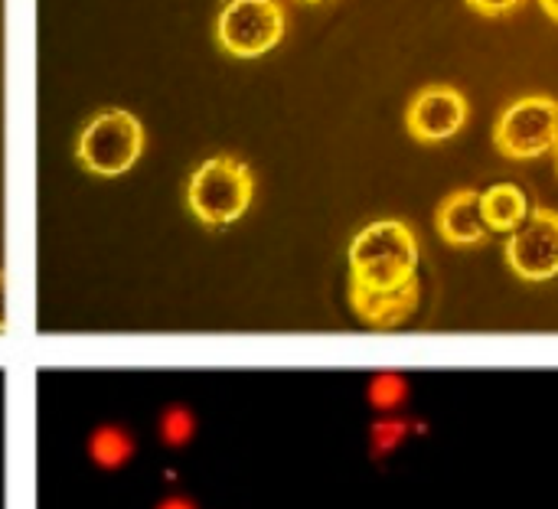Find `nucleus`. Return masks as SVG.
I'll list each match as a JSON object with an SVG mask.
<instances>
[{
	"label": "nucleus",
	"instance_id": "f257e3e1",
	"mask_svg": "<svg viewBox=\"0 0 558 509\" xmlns=\"http://www.w3.org/2000/svg\"><path fill=\"white\" fill-rule=\"evenodd\" d=\"M418 281V239L399 219H379L350 242V284L386 291Z\"/></svg>",
	"mask_w": 558,
	"mask_h": 509
},
{
	"label": "nucleus",
	"instance_id": "f03ea898",
	"mask_svg": "<svg viewBox=\"0 0 558 509\" xmlns=\"http://www.w3.org/2000/svg\"><path fill=\"white\" fill-rule=\"evenodd\" d=\"M255 180L252 170L235 157H209L186 183V203L206 226H232L252 206Z\"/></svg>",
	"mask_w": 558,
	"mask_h": 509
},
{
	"label": "nucleus",
	"instance_id": "7ed1b4c3",
	"mask_svg": "<svg viewBox=\"0 0 558 509\" xmlns=\"http://www.w3.org/2000/svg\"><path fill=\"white\" fill-rule=\"evenodd\" d=\"M141 150H144V128L124 108H108L88 118L75 144L78 163L98 177H118L131 170Z\"/></svg>",
	"mask_w": 558,
	"mask_h": 509
},
{
	"label": "nucleus",
	"instance_id": "20e7f679",
	"mask_svg": "<svg viewBox=\"0 0 558 509\" xmlns=\"http://www.w3.org/2000/svg\"><path fill=\"white\" fill-rule=\"evenodd\" d=\"M494 144L513 160H533L558 150V101L549 95H526L513 101L494 128Z\"/></svg>",
	"mask_w": 558,
	"mask_h": 509
},
{
	"label": "nucleus",
	"instance_id": "39448f33",
	"mask_svg": "<svg viewBox=\"0 0 558 509\" xmlns=\"http://www.w3.org/2000/svg\"><path fill=\"white\" fill-rule=\"evenodd\" d=\"M284 36V10L278 0H229L216 20V39L239 59H255Z\"/></svg>",
	"mask_w": 558,
	"mask_h": 509
},
{
	"label": "nucleus",
	"instance_id": "423d86ee",
	"mask_svg": "<svg viewBox=\"0 0 558 509\" xmlns=\"http://www.w3.org/2000/svg\"><path fill=\"white\" fill-rule=\"evenodd\" d=\"M507 262L523 281L558 278V213L533 209L530 219L507 239Z\"/></svg>",
	"mask_w": 558,
	"mask_h": 509
},
{
	"label": "nucleus",
	"instance_id": "0eeeda50",
	"mask_svg": "<svg viewBox=\"0 0 558 509\" xmlns=\"http://www.w3.org/2000/svg\"><path fill=\"white\" fill-rule=\"evenodd\" d=\"M468 114H471L468 98L454 85H428L409 101L405 128L412 131V137L425 144H438L454 137L468 124Z\"/></svg>",
	"mask_w": 558,
	"mask_h": 509
},
{
	"label": "nucleus",
	"instance_id": "6e6552de",
	"mask_svg": "<svg viewBox=\"0 0 558 509\" xmlns=\"http://www.w3.org/2000/svg\"><path fill=\"white\" fill-rule=\"evenodd\" d=\"M422 298V284H402V288H386V291H369L360 284H350V307L356 311V317L373 327V330H396L402 327Z\"/></svg>",
	"mask_w": 558,
	"mask_h": 509
},
{
	"label": "nucleus",
	"instance_id": "1a4fd4ad",
	"mask_svg": "<svg viewBox=\"0 0 558 509\" xmlns=\"http://www.w3.org/2000/svg\"><path fill=\"white\" fill-rule=\"evenodd\" d=\"M438 232L445 242L451 245H481L490 235V226L484 219V203L477 190H458L451 196H445V203L438 206Z\"/></svg>",
	"mask_w": 558,
	"mask_h": 509
},
{
	"label": "nucleus",
	"instance_id": "9d476101",
	"mask_svg": "<svg viewBox=\"0 0 558 509\" xmlns=\"http://www.w3.org/2000/svg\"><path fill=\"white\" fill-rule=\"evenodd\" d=\"M481 203H484V219L490 226V232H517L533 206H530V196L523 193V186L517 183H494L481 193Z\"/></svg>",
	"mask_w": 558,
	"mask_h": 509
},
{
	"label": "nucleus",
	"instance_id": "9b49d317",
	"mask_svg": "<svg viewBox=\"0 0 558 509\" xmlns=\"http://www.w3.org/2000/svg\"><path fill=\"white\" fill-rule=\"evenodd\" d=\"M425 432H428V425L412 415H383L369 425V458L386 461L405 441H412L415 435H425Z\"/></svg>",
	"mask_w": 558,
	"mask_h": 509
},
{
	"label": "nucleus",
	"instance_id": "f8f14e48",
	"mask_svg": "<svg viewBox=\"0 0 558 509\" xmlns=\"http://www.w3.org/2000/svg\"><path fill=\"white\" fill-rule=\"evenodd\" d=\"M88 458L101 471H121L134 458V435L121 425H101L88 438Z\"/></svg>",
	"mask_w": 558,
	"mask_h": 509
},
{
	"label": "nucleus",
	"instance_id": "ddd939ff",
	"mask_svg": "<svg viewBox=\"0 0 558 509\" xmlns=\"http://www.w3.org/2000/svg\"><path fill=\"white\" fill-rule=\"evenodd\" d=\"M412 399V386L409 376L396 373V369H383L376 376H369L366 383V405L383 419V415H402V409Z\"/></svg>",
	"mask_w": 558,
	"mask_h": 509
},
{
	"label": "nucleus",
	"instance_id": "4468645a",
	"mask_svg": "<svg viewBox=\"0 0 558 509\" xmlns=\"http://www.w3.org/2000/svg\"><path fill=\"white\" fill-rule=\"evenodd\" d=\"M157 435H160V441L167 448H186L196 438V415H193V409H186L180 402L167 405L160 412V419H157Z\"/></svg>",
	"mask_w": 558,
	"mask_h": 509
},
{
	"label": "nucleus",
	"instance_id": "2eb2a0df",
	"mask_svg": "<svg viewBox=\"0 0 558 509\" xmlns=\"http://www.w3.org/2000/svg\"><path fill=\"white\" fill-rule=\"evenodd\" d=\"M477 13H484V16H504V13H510V10H517L523 0H468Z\"/></svg>",
	"mask_w": 558,
	"mask_h": 509
},
{
	"label": "nucleus",
	"instance_id": "dca6fc26",
	"mask_svg": "<svg viewBox=\"0 0 558 509\" xmlns=\"http://www.w3.org/2000/svg\"><path fill=\"white\" fill-rule=\"evenodd\" d=\"M154 509H199L190 497H183V494H170V497H163L160 504Z\"/></svg>",
	"mask_w": 558,
	"mask_h": 509
},
{
	"label": "nucleus",
	"instance_id": "f3484780",
	"mask_svg": "<svg viewBox=\"0 0 558 509\" xmlns=\"http://www.w3.org/2000/svg\"><path fill=\"white\" fill-rule=\"evenodd\" d=\"M7 330V278L0 271V334Z\"/></svg>",
	"mask_w": 558,
	"mask_h": 509
},
{
	"label": "nucleus",
	"instance_id": "a211bd4d",
	"mask_svg": "<svg viewBox=\"0 0 558 509\" xmlns=\"http://www.w3.org/2000/svg\"><path fill=\"white\" fill-rule=\"evenodd\" d=\"M539 3H543V10H546L553 20H558V0H539Z\"/></svg>",
	"mask_w": 558,
	"mask_h": 509
},
{
	"label": "nucleus",
	"instance_id": "6ab92c4d",
	"mask_svg": "<svg viewBox=\"0 0 558 509\" xmlns=\"http://www.w3.org/2000/svg\"><path fill=\"white\" fill-rule=\"evenodd\" d=\"M304 3H324V0H304Z\"/></svg>",
	"mask_w": 558,
	"mask_h": 509
}]
</instances>
